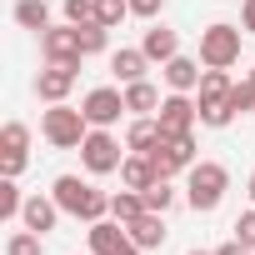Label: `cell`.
Returning a JSON list of instances; mask_svg holds the SVG:
<instances>
[{
	"mask_svg": "<svg viewBox=\"0 0 255 255\" xmlns=\"http://www.w3.org/2000/svg\"><path fill=\"white\" fill-rule=\"evenodd\" d=\"M55 205L65 210V215H75V220H85V225H95V220H105L110 215V195L105 190H95L90 180H80V175H60L55 180Z\"/></svg>",
	"mask_w": 255,
	"mask_h": 255,
	"instance_id": "1",
	"label": "cell"
},
{
	"mask_svg": "<svg viewBox=\"0 0 255 255\" xmlns=\"http://www.w3.org/2000/svg\"><path fill=\"white\" fill-rule=\"evenodd\" d=\"M235 60H240V25H230V20L205 25V30H200V65L230 70Z\"/></svg>",
	"mask_w": 255,
	"mask_h": 255,
	"instance_id": "4",
	"label": "cell"
},
{
	"mask_svg": "<svg viewBox=\"0 0 255 255\" xmlns=\"http://www.w3.org/2000/svg\"><path fill=\"white\" fill-rule=\"evenodd\" d=\"M80 160H85V170H90V175H115L125 155H120V140H115L110 130L90 125V135L80 140Z\"/></svg>",
	"mask_w": 255,
	"mask_h": 255,
	"instance_id": "6",
	"label": "cell"
},
{
	"mask_svg": "<svg viewBox=\"0 0 255 255\" xmlns=\"http://www.w3.org/2000/svg\"><path fill=\"white\" fill-rule=\"evenodd\" d=\"M25 160H30L25 150H0V175H20V170H25Z\"/></svg>",
	"mask_w": 255,
	"mask_h": 255,
	"instance_id": "33",
	"label": "cell"
},
{
	"mask_svg": "<svg viewBox=\"0 0 255 255\" xmlns=\"http://www.w3.org/2000/svg\"><path fill=\"white\" fill-rule=\"evenodd\" d=\"M225 190H230V170H225L220 160H195V165H190V180H185V200H190V210L210 215V210L225 200Z\"/></svg>",
	"mask_w": 255,
	"mask_h": 255,
	"instance_id": "2",
	"label": "cell"
},
{
	"mask_svg": "<svg viewBox=\"0 0 255 255\" xmlns=\"http://www.w3.org/2000/svg\"><path fill=\"white\" fill-rule=\"evenodd\" d=\"M25 145H30V130L20 120H10L5 130H0V150H25Z\"/></svg>",
	"mask_w": 255,
	"mask_h": 255,
	"instance_id": "30",
	"label": "cell"
},
{
	"mask_svg": "<svg viewBox=\"0 0 255 255\" xmlns=\"http://www.w3.org/2000/svg\"><path fill=\"white\" fill-rule=\"evenodd\" d=\"M190 255H210V250H190Z\"/></svg>",
	"mask_w": 255,
	"mask_h": 255,
	"instance_id": "38",
	"label": "cell"
},
{
	"mask_svg": "<svg viewBox=\"0 0 255 255\" xmlns=\"http://www.w3.org/2000/svg\"><path fill=\"white\" fill-rule=\"evenodd\" d=\"M125 15H130V0H95V20H100L105 30H115Z\"/></svg>",
	"mask_w": 255,
	"mask_h": 255,
	"instance_id": "25",
	"label": "cell"
},
{
	"mask_svg": "<svg viewBox=\"0 0 255 255\" xmlns=\"http://www.w3.org/2000/svg\"><path fill=\"white\" fill-rule=\"evenodd\" d=\"M230 85H235V80H230L225 70H210V65H205V75H200V100H230Z\"/></svg>",
	"mask_w": 255,
	"mask_h": 255,
	"instance_id": "22",
	"label": "cell"
},
{
	"mask_svg": "<svg viewBox=\"0 0 255 255\" xmlns=\"http://www.w3.org/2000/svg\"><path fill=\"white\" fill-rule=\"evenodd\" d=\"M75 70H80V65H45V70L35 75V95H40L45 105H60V100L75 90Z\"/></svg>",
	"mask_w": 255,
	"mask_h": 255,
	"instance_id": "11",
	"label": "cell"
},
{
	"mask_svg": "<svg viewBox=\"0 0 255 255\" xmlns=\"http://www.w3.org/2000/svg\"><path fill=\"white\" fill-rule=\"evenodd\" d=\"M235 240H240V245H250V250H255V205H250V210H245V215H240V220H235Z\"/></svg>",
	"mask_w": 255,
	"mask_h": 255,
	"instance_id": "32",
	"label": "cell"
},
{
	"mask_svg": "<svg viewBox=\"0 0 255 255\" xmlns=\"http://www.w3.org/2000/svg\"><path fill=\"white\" fill-rule=\"evenodd\" d=\"M200 75H205V70H200L190 55L165 60V85H170V90H185V95H190V90H200Z\"/></svg>",
	"mask_w": 255,
	"mask_h": 255,
	"instance_id": "16",
	"label": "cell"
},
{
	"mask_svg": "<svg viewBox=\"0 0 255 255\" xmlns=\"http://www.w3.org/2000/svg\"><path fill=\"white\" fill-rule=\"evenodd\" d=\"M65 20L70 25H90L95 20V0H65Z\"/></svg>",
	"mask_w": 255,
	"mask_h": 255,
	"instance_id": "31",
	"label": "cell"
},
{
	"mask_svg": "<svg viewBox=\"0 0 255 255\" xmlns=\"http://www.w3.org/2000/svg\"><path fill=\"white\" fill-rule=\"evenodd\" d=\"M195 120H200V105H195L185 90H170V95L160 100V110H155V125H160V135H165V140L190 135V130H195Z\"/></svg>",
	"mask_w": 255,
	"mask_h": 255,
	"instance_id": "5",
	"label": "cell"
},
{
	"mask_svg": "<svg viewBox=\"0 0 255 255\" xmlns=\"http://www.w3.org/2000/svg\"><path fill=\"white\" fill-rule=\"evenodd\" d=\"M40 135L55 145V150H80V140L90 135V120H85V110H75V105H50L45 115H40Z\"/></svg>",
	"mask_w": 255,
	"mask_h": 255,
	"instance_id": "3",
	"label": "cell"
},
{
	"mask_svg": "<svg viewBox=\"0 0 255 255\" xmlns=\"http://www.w3.org/2000/svg\"><path fill=\"white\" fill-rule=\"evenodd\" d=\"M15 25H25V30H50V5H45V0H15Z\"/></svg>",
	"mask_w": 255,
	"mask_h": 255,
	"instance_id": "21",
	"label": "cell"
},
{
	"mask_svg": "<svg viewBox=\"0 0 255 255\" xmlns=\"http://www.w3.org/2000/svg\"><path fill=\"white\" fill-rule=\"evenodd\" d=\"M5 255H40V235L35 230H15L5 240Z\"/></svg>",
	"mask_w": 255,
	"mask_h": 255,
	"instance_id": "27",
	"label": "cell"
},
{
	"mask_svg": "<svg viewBox=\"0 0 255 255\" xmlns=\"http://www.w3.org/2000/svg\"><path fill=\"white\" fill-rule=\"evenodd\" d=\"M145 65H150V55H145V50H115V55H110V70H115V80H120V85L145 80Z\"/></svg>",
	"mask_w": 255,
	"mask_h": 255,
	"instance_id": "17",
	"label": "cell"
},
{
	"mask_svg": "<svg viewBox=\"0 0 255 255\" xmlns=\"http://www.w3.org/2000/svg\"><path fill=\"white\" fill-rule=\"evenodd\" d=\"M155 180H160V170H155L150 155L135 150V155H125V160H120V185H125V190H150Z\"/></svg>",
	"mask_w": 255,
	"mask_h": 255,
	"instance_id": "12",
	"label": "cell"
},
{
	"mask_svg": "<svg viewBox=\"0 0 255 255\" xmlns=\"http://www.w3.org/2000/svg\"><path fill=\"white\" fill-rule=\"evenodd\" d=\"M20 210H25L20 185H15V175H5V180H0V220H15Z\"/></svg>",
	"mask_w": 255,
	"mask_h": 255,
	"instance_id": "24",
	"label": "cell"
},
{
	"mask_svg": "<svg viewBox=\"0 0 255 255\" xmlns=\"http://www.w3.org/2000/svg\"><path fill=\"white\" fill-rule=\"evenodd\" d=\"M90 255H145V250L130 240V230L110 215V220H95L90 225Z\"/></svg>",
	"mask_w": 255,
	"mask_h": 255,
	"instance_id": "8",
	"label": "cell"
},
{
	"mask_svg": "<svg viewBox=\"0 0 255 255\" xmlns=\"http://www.w3.org/2000/svg\"><path fill=\"white\" fill-rule=\"evenodd\" d=\"M125 230H130V240H135L140 250H160V245H165V215H160V210H145L140 220H130Z\"/></svg>",
	"mask_w": 255,
	"mask_h": 255,
	"instance_id": "14",
	"label": "cell"
},
{
	"mask_svg": "<svg viewBox=\"0 0 255 255\" xmlns=\"http://www.w3.org/2000/svg\"><path fill=\"white\" fill-rule=\"evenodd\" d=\"M80 50H85V55H100V50H105V25H100V20L80 25Z\"/></svg>",
	"mask_w": 255,
	"mask_h": 255,
	"instance_id": "28",
	"label": "cell"
},
{
	"mask_svg": "<svg viewBox=\"0 0 255 255\" xmlns=\"http://www.w3.org/2000/svg\"><path fill=\"white\" fill-rule=\"evenodd\" d=\"M160 145V125H155V115H140L130 130H125V150H140V155H150Z\"/></svg>",
	"mask_w": 255,
	"mask_h": 255,
	"instance_id": "18",
	"label": "cell"
},
{
	"mask_svg": "<svg viewBox=\"0 0 255 255\" xmlns=\"http://www.w3.org/2000/svg\"><path fill=\"white\" fill-rule=\"evenodd\" d=\"M140 195H145V210H160V215L175 205V190H170V180H155V185H150V190H140Z\"/></svg>",
	"mask_w": 255,
	"mask_h": 255,
	"instance_id": "26",
	"label": "cell"
},
{
	"mask_svg": "<svg viewBox=\"0 0 255 255\" xmlns=\"http://www.w3.org/2000/svg\"><path fill=\"white\" fill-rule=\"evenodd\" d=\"M230 110H235V115L255 110V80H240V85H230Z\"/></svg>",
	"mask_w": 255,
	"mask_h": 255,
	"instance_id": "29",
	"label": "cell"
},
{
	"mask_svg": "<svg viewBox=\"0 0 255 255\" xmlns=\"http://www.w3.org/2000/svg\"><path fill=\"white\" fill-rule=\"evenodd\" d=\"M40 50L50 65H80L85 50H80V25H50L40 30Z\"/></svg>",
	"mask_w": 255,
	"mask_h": 255,
	"instance_id": "7",
	"label": "cell"
},
{
	"mask_svg": "<svg viewBox=\"0 0 255 255\" xmlns=\"http://www.w3.org/2000/svg\"><path fill=\"white\" fill-rule=\"evenodd\" d=\"M245 190H250V205H255V170H250V185H245Z\"/></svg>",
	"mask_w": 255,
	"mask_h": 255,
	"instance_id": "37",
	"label": "cell"
},
{
	"mask_svg": "<svg viewBox=\"0 0 255 255\" xmlns=\"http://www.w3.org/2000/svg\"><path fill=\"white\" fill-rule=\"evenodd\" d=\"M230 120H235L230 100H200V125H210V130H225Z\"/></svg>",
	"mask_w": 255,
	"mask_h": 255,
	"instance_id": "23",
	"label": "cell"
},
{
	"mask_svg": "<svg viewBox=\"0 0 255 255\" xmlns=\"http://www.w3.org/2000/svg\"><path fill=\"white\" fill-rule=\"evenodd\" d=\"M160 5H165V0H130V15H140V20H155V15H160Z\"/></svg>",
	"mask_w": 255,
	"mask_h": 255,
	"instance_id": "34",
	"label": "cell"
},
{
	"mask_svg": "<svg viewBox=\"0 0 255 255\" xmlns=\"http://www.w3.org/2000/svg\"><path fill=\"white\" fill-rule=\"evenodd\" d=\"M80 110H85V120H90V125L110 130V125L120 120V110H125V90H115V85H95V90L80 100Z\"/></svg>",
	"mask_w": 255,
	"mask_h": 255,
	"instance_id": "9",
	"label": "cell"
},
{
	"mask_svg": "<svg viewBox=\"0 0 255 255\" xmlns=\"http://www.w3.org/2000/svg\"><path fill=\"white\" fill-rule=\"evenodd\" d=\"M140 50H145L150 60H160V65H165V60H175V55H180V35H175L170 25H150V30H145V40H140Z\"/></svg>",
	"mask_w": 255,
	"mask_h": 255,
	"instance_id": "15",
	"label": "cell"
},
{
	"mask_svg": "<svg viewBox=\"0 0 255 255\" xmlns=\"http://www.w3.org/2000/svg\"><path fill=\"white\" fill-rule=\"evenodd\" d=\"M110 215H115L120 225L140 220V215H145V195H140V190H120V195H110Z\"/></svg>",
	"mask_w": 255,
	"mask_h": 255,
	"instance_id": "20",
	"label": "cell"
},
{
	"mask_svg": "<svg viewBox=\"0 0 255 255\" xmlns=\"http://www.w3.org/2000/svg\"><path fill=\"white\" fill-rule=\"evenodd\" d=\"M125 110H135V115H155V110H160V90H155L150 80L125 85Z\"/></svg>",
	"mask_w": 255,
	"mask_h": 255,
	"instance_id": "19",
	"label": "cell"
},
{
	"mask_svg": "<svg viewBox=\"0 0 255 255\" xmlns=\"http://www.w3.org/2000/svg\"><path fill=\"white\" fill-rule=\"evenodd\" d=\"M250 80H255V70H250Z\"/></svg>",
	"mask_w": 255,
	"mask_h": 255,
	"instance_id": "39",
	"label": "cell"
},
{
	"mask_svg": "<svg viewBox=\"0 0 255 255\" xmlns=\"http://www.w3.org/2000/svg\"><path fill=\"white\" fill-rule=\"evenodd\" d=\"M215 255H250V245H240V240H230V245H220Z\"/></svg>",
	"mask_w": 255,
	"mask_h": 255,
	"instance_id": "36",
	"label": "cell"
},
{
	"mask_svg": "<svg viewBox=\"0 0 255 255\" xmlns=\"http://www.w3.org/2000/svg\"><path fill=\"white\" fill-rule=\"evenodd\" d=\"M150 160H155L160 180H170V175H180V170L195 165V140H190V135H180V140H165V135H160V145L150 150Z\"/></svg>",
	"mask_w": 255,
	"mask_h": 255,
	"instance_id": "10",
	"label": "cell"
},
{
	"mask_svg": "<svg viewBox=\"0 0 255 255\" xmlns=\"http://www.w3.org/2000/svg\"><path fill=\"white\" fill-rule=\"evenodd\" d=\"M240 25L255 35V0H245V5H240Z\"/></svg>",
	"mask_w": 255,
	"mask_h": 255,
	"instance_id": "35",
	"label": "cell"
},
{
	"mask_svg": "<svg viewBox=\"0 0 255 255\" xmlns=\"http://www.w3.org/2000/svg\"><path fill=\"white\" fill-rule=\"evenodd\" d=\"M20 220H25V230H35V235L55 230V220H60L55 195H30V200H25V210H20Z\"/></svg>",
	"mask_w": 255,
	"mask_h": 255,
	"instance_id": "13",
	"label": "cell"
}]
</instances>
